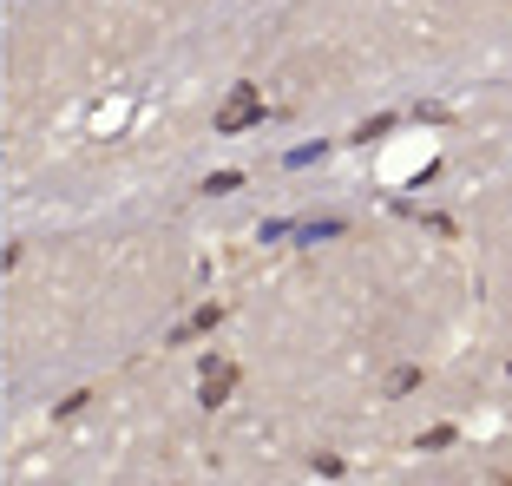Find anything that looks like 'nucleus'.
I'll return each instance as SVG.
<instances>
[{"instance_id":"obj_1","label":"nucleus","mask_w":512,"mask_h":486,"mask_svg":"<svg viewBox=\"0 0 512 486\" xmlns=\"http://www.w3.org/2000/svg\"><path fill=\"white\" fill-rule=\"evenodd\" d=\"M237 362H230V355H204V362H197V408H224L230 395H237Z\"/></svg>"},{"instance_id":"obj_2","label":"nucleus","mask_w":512,"mask_h":486,"mask_svg":"<svg viewBox=\"0 0 512 486\" xmlns=\"http://www.w3.org/2000/svg\"><path fill=\"white\" fill-rule=\"evenodd\" d=\"M256 119H263V99H256V92L250 86H237V92H230V106L224 112H217V132H243V125H256Z\"/></svg>"},{"instance_id":"obj_3","label":"nucleus","mask_w":512,"mask_h":486,"mask_svg":"<svg viewBox=\"0 0 512 486\" xmlns=\"http://www.w3.org/2000/svg\"><path fill=\"white\" fill-rule=\"evenodd\" d=\"M217 316H224V309H197L191 322H178V329H171V342H191V335H197V329H211Z\"/></svg>"},{"instance_id":"obj_4","label":"nucleus","mask_w":512,"mask_h":486,"mask_svg":"<svg viewBox=\"0 0 512 486\" xmlns=\"http://www.w3.org/2000/svg\"><path fill=\"white\" fill-rule=\"evenodd\" d=\"M230 191H243L237 171H217V178H204V198H230Z\"/></svg>"},{"instance_id":"obj_5","label":"nucleus","mask_w":512,"mask_h":486,"mask_svg":"<svg viewBox=\"0 0 512 486\" xmlns=\"http://www.w3.org/2000/svg\"><path fill=\"white\" fill-rule=\"evenodd\" d=\"M407 388H421V368H394L388 375V395H407Z\"/></svg>"}]
</instances>
